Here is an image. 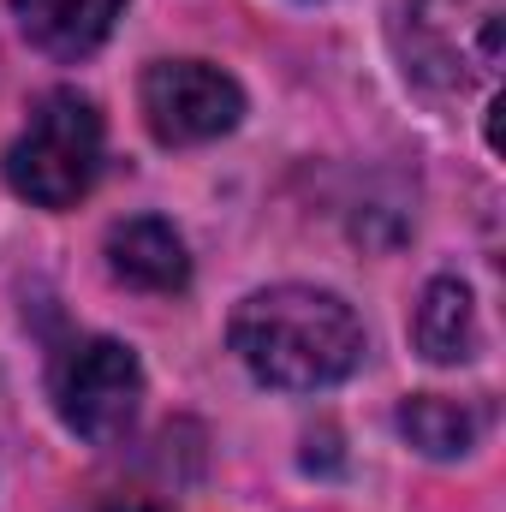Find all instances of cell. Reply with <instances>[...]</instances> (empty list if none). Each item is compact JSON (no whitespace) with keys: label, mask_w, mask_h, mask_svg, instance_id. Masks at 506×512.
<instances>
[{"label":"cell","mask_w":506,"mask_h":512,"mask_svg":"<svg viewBox=\"0 0 506 512\" xmlns=\"http://www.w3.org/2000/svg\"><path fill=\"white\" fill-rule=\"evenodd\" d=\"M227 340L256 382L280 387V393L334 387L364 364V322L352 316V304L340 292H322V286L251 292L233 310Z\"/></svg>","instance_id":"6da1fadb"},{"label":"cell","mask_w":506,"mask_h":512,"mask_svg":"<svg viewBox=\"0 0 506 512\" xmlns=\"http://www.w3.org/2000/svg\"><path fill=\"white\" fill-rule=\"evenodd\" d=\"M102 173V114L78 90H48L6 149V185L36 209H72Z\"/></svg>","instance_id":"7a4b0ae2"},{"label":"cell","mask_w":506,"mask_h":512,"mask_svg":"<svg viewBox=\"0 0 506 512\" xmlns=\"http://www.w3.org/2000/svg\"><path fill=\"white\" fill-rule=\"evenodd\" d=\"M506 0H411L405 6V66L429 90H471L501 72Z\"/></svg>","instance_id":"3957f363"},{"label":"cell","mask_w":506,"mask_h":512,"mask_svg":"<svg viewBox=\"0 0 506 512\" xmlns=\"http://www.w3.org/2000/svg\"><path fill=\"white\" fill-rule=\"evenodd\" d=\"M54 411L60 423L90 441V447H114L137 423V405H143V370H137V352L96 334V340H72L54 364Z\"/></svg>","instance_id":"277c9868"},{"label":"cell","mask_w":506,"mask_h":512,"mask_svg":"<svg viewBox=\"0 0 506 512\" xmlns=\"http://www.w3.org/2000/svg\"><path fill=\"white\" fill-rule=\"evenodd\" d=\"M137 102L149 131L173 149L215 143L245 120V90L209 60H155L137 84Z\"/></svg>","instance_id":"5b68a950"},{"label":"cell","mask_w":506,"mask_h":512,"mask_svg":"<svg viewBox=\"0 0 506 512\" xmlns=\"http://www.w3.org/2000/svg\"><path fill=\"white\" fill-rule=\"evenodd\" d=\"M108 268H114V280L131 286V292H185V280H191L185 239L161 215L120 221L108 233Z\"/></svg>","instance_id":"8992f818"},{"label":"cell","mask_w":506,"mask_h":512,"mask_svg":"<svg viewBox=\"0 0 506 512\" xmlns=\"http://www.w3.org/2000/svg\"><path fill=\"white\" fill-rule=\"evenodd\" d=\"M120 12H126V0H12L18 30L48 60H84V54H96L108 42V30L120 24Z\"/></svg>","instance_id":"52a82bcc"},{"label":"cell","mask_w":506,"mask_h":512,"mask_svg":"<svg viewBox=\"0 0 506 512\" xmlns=\"http://www.w3.org/2000/svg\"><path fill=\"white\" fill-rule=\"evenodd\" d=\"M411 340L429 364H471L483 346V322H477V298L465 280H429L411 316Z\"/></svg>","instance_id":"ba28073f"},{"label":"cell","mask_w":506,"mask_h":512,"mask_svg":"<svg viewBox=\"0 0 506 512\" xmlns=\"http://www.w3.org/2000/svg\"><path fill=\"white\" fill-rule=\"evenodd\" d=\"M399 435H405L417 453H429V459H459V453L477 447V435H483V411L465 405V399L411 393V399L399 405Z\"/></svg>","instance_id":"9c48e42d"},{"label":"cell","mask_w":506,"mask_h":512,"mask_svg":"<svg viewBox=\"0 0 506 512\" xmlns=\"http://www.w3.org/2000/svg\"><path fill=\"white\" fill-rule=\"evenodd\" d=\"M102 512H155V507H137V501H131V507H102Z\"/></svg>","instance_id":"30bf717a"}]
</instances>
